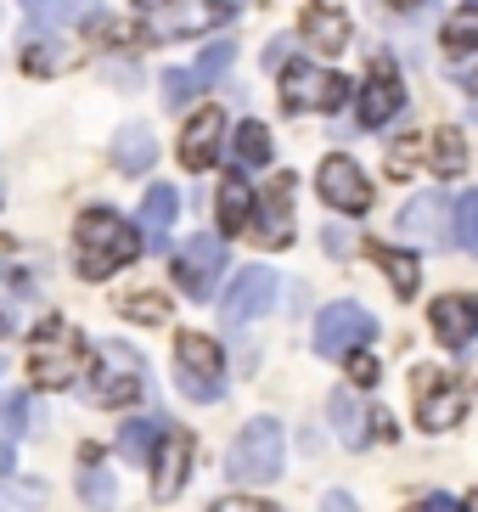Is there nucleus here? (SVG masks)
I'll return each instance as SVG.
<instances>
[{
    "mask_svg": "<svg viewBox=\"0 0 478 512\" xmlns=\"http://www.w3.org/2000/svg\"><path fill=\"white\" fill-rule=\"evenodd\" d=\"M197 91H203V85L192 79V68H186V74H180V68H169V74H164V102L169 107H186Z\"/></svg>",
    "mask_w": 478,
    "mask_h": 512,
    "instance_id": "4c0bfd02",
    "label": "nucleus"
},
{
    "mask_svg": "<svg viewBox=\"0 0 478 512\" xmlns=\"http://www.w3.org/2000/svg\"><path fill=\"white\" fill-rule=\"evenodd\" d=\"M152 439H158V422H152V417L124 422V434H119V456H130V462H147Z\"/></svg>",
    "mask_w": 478,
    "mask_h": 512,
    "instance_id": "2f4dec72",
    "label": "nucleus"
},
{
    "mask_svg": "<svg viewBox=\"0 0 478 512\" xmlns=\"http://www.w3.org/2000/svg\"><path fill=\"white\" fill-rule=\"evenodd\" d=\"M169 0H135V12H164Z\"/></svg>",
    "mask_w": 478,
    "mask_h": 512,
    "instance_id": "c03bdc74",
    "label": "nucleus"
},
{
    "mask_svg": "<svg viewBox=\"0 0 478 512\" xmlns=\"http://www.w3.org/2000/svg\"><path fill=\"white\" fill-rule=\"evenodd\" d=\"M90 29H96L102 46H147V40H152L147 23H96V17H90Z\"/></svg>",
    "mask_w": 478,
    "mask_h": 512,
    "instance_id": "473e14b6",
    "label": "nucleus"
},
{
    "mask_svg": "<svg viewBox=\"0 0 478 512\" xmlns=\"http://www.w3.org/2000/svg\"><path fill=\"white\" fill-rule=\"evenodd\" d=\"M209 512H276L270 501H248V496H231V501H214Z\"/></svg>",
    "mask_w": 478,
    "mask_h": 512,
    "instance_id": "a19ab883",
    "label": "nucleus"
},
{
    "mask_svg": "<svg viewBox=\"0 0 478 512\" xmlns=\"http://www.w3.org/2000/svg\"><path fill=\"white\" fill-rule=\"evenodd\" d=\"M282 102L287 113H338L349 102V79L315 62H282Z\"/></svg>",
    "mask_w": 478,
    "mask_h": 512,
    "instance_id": "20e7f679",
    "label": "nucleus"
},
{
    "mask_svg": "<svg viewBox=\"0 0 478 512\" xmlns=\"http://www.w3.org/2000/svg\"><path fill=\"white\" fill-rule=\"evenodd\" d=\"M231 12H237L231 0H180L169 17H158L152 34H203V29H214V23H225Z\"/></svg>",
    "mask_w": 478,
    "mask_h": 512,
    "instance_id": "a211bd4d",
    "label": "nucleus"
},
{
    "mask_svg": "<svg viewBox=\"0 0 478 512\" xmlns=\"http://www.w3.org/2000/svg\"><path fill=\"white\" fill-rule=\"evenodd\" d=\"M344 361H349V377H355V383H366V389L377 383V361H372V355H360V349H349Z\"/></svg>",
    "mask_w": 478,
    "mask_h": 512,
    "instance_id": "ea45409f",
    "label": "nucleus"
},
{
    "mask_svg": "<svg viewBox=\"0 0 478 512\" xmlns=\"http://www.w3.org/2000/svg\"><path fill=\"white\" fill-rule=\"evenodd\" d=\"M6 467H12V445H6V439H0V473H6Z\"/></svg>",
    "mask_w": 478,
    "mask_h": 512,
    "instance_id": "49530a36",
    "label": "nucleus"
},
{
    "mask_svg": "<svg viewBox=\"0 0 478 512\" xmlns=\"http://www.w3.org/2000/svg\"><path fill=\"white\" fill-rule=\"evenodd\" d=\"M85 372V338H79V327H68V321H40V327L29 332V383L45 394L68 389L74 377Z\"/></svg>",
    "mask_w": 478,
    "mask_h": 512,
    "instance_id": "f03ea898",
    "label": "nucleus"
},
{
    "mask_svg": "<svg viewBox=\"0 0 478 512\" xmlns=\"http://www.w3.org/2000/svg\"><path fill=\"white\" fill-rule=\"evenodd\" d=\"M293 175H276V181L265 186V197H259V214L248 220V237H259L265 248H287L293 242Z\"/></svg>",
    "mask_w": 478,
    "mask_h": 512,
    "instance_id": "ddd939ff",
    "label": "nucleus"
},
{
    "mask_svg": "<svg viewBox=\"0 0 478 512\" xmlns=\"http://www.w3.org/2000/svg\"><path fill=\"white\" fill-rule=\"evenodd\" d=\"M445 51H450V57H467V51H478V0H462V6L450 12V23H445Z\"/></svg>",
    "mask_w": 478,
    "mask_h": 512,
    "instance_id": "bb28decb",
    "label": "nucleus"
},
{
    "mask_svg": "<svg viewBox=\"0 0 478 512\" xmlns=\"http://www.w3.org/2000/svg\"><path fill=\"white\" fill-rule=\"evenodd\" d=\"M0 332H6V321H0Z\"/></svg>",
    "mask_w": 478,
    "mask_h": 512,
    "instance_id": "8fccbe9b",
    "label": "nucleus"
},
{
    "mask_svg": "<svg viewBox=\"0 0 478 512\" xmlns=\"http://www.w3.org/2000/svg\"><path fill=\"white\" fill-rule=\"evenodd\" d=\"M327 512H355V501H349L344 490H332V496H327Z\"/></svg>",
    "mask_w": 478,
    "mask_h": 512,
    "instance_id": "79ce46f5",
    "label": "nucleus"
},
{
    "mask_svg": "<svg viewBox=\"0 0 478 512\" xmlns=\"http://www.w3.org/2000/svg\"><path fill=\"white\" fill-rule=\"evenodd\" d=\"M220 141H225V113H220V107L192 113L186 130H180V164H186V169H209L214 158H220Z\"/></svg>",
    "mask_w": 478,
    "mask_h": 512,
    "instance_id": "f3484780",
    "label": "nucleus"
},
{
    "mask_svg": "<svg viewBox=\"0 0 478 512\" xmlns=\"http://www.w3.org/2000/svg\"><path fill=\"white\" fill-rule=\"evenodd\" d=\"M428 512H456V507H450V496H428Z\"/></svg>",
    "mask_w": 478,
    "mask_h": 512,
    "instance_id": "37998d69",
    "label": "nucleus"
},
{
    "mask_svg": "<svg viewBox=\"0 0 478 512\" xmlns=\"http://www.w3.org/2000/svg\"><path fill=\"white\" fill-rule=\"evenodd\" d=\"M147 389V372H141V355L130 344H102L96 349V366H90V400L96 406H135Z\"/></svg>",
    "mask_w": 478,
    "mask_h": 512,
    "instance_id": "39448f33",
    "label": "nucleus"
},
{
    "mask_svg": "<svg viewBox=\"0 0 478 512\" xmlns=\"http://www.w3.org/2000/svg\"><path fill=\"white\" fill-rule=\"evenodd\" d=\"M456 242H462L467 254H478V186L456 197Z\"/></svg>",
    "mask_w": 478,
    "mask_h": 512,
    "instance_id": "72a5a7b5",
    "label": "nucleus"
},
{
    "mask_svg": "<svg viewBox=\"0 0 478 512\" xmlns=\"http://www.w3.org/2000/svg\"><path fill=\"white\" fill-rule=\"evenodd\" d=\"M462 85H467V91H478V68H462Z\"/></svg>",
    "mask_w": 478,
    "mask_h": 512,
    "instance_id": "a18cd8bd",
    "label": "nucleus"
},
{
    "mask_svg": "<svg viewBox=\"0 0 478 512\" xmlns=\"http://www.w3.org/2000/svg\"><path fill=\"white\" fill-rule=\"evenodd\" d=\"M79 496H85L90 507H119V484H113V473H102L96 462H85V473H79Z\"/></svg>",
    "mask_w": 478,
    "mask_h": 512,
    "instance_id": "c85d7f7f",
    "label": "nucleus"
},
{
    "mask_svg": "<svg viewBox=\"0 0 478 512\" xmlns=\"http://www.w3.org/2000/svg\"><path fill=\"white\" fill-rule=\"evenodd\" d=\"M276 304V271H265V265H248V271L231 276V287H225V321L231 327H248V321H259Z\"/></svg>",
    "mask_w": 478,
    "mask_h": 512,
    "instance_id": "f8f14e48",
    "label": "nucleus"
},
{
    "mask_svg": "<svg viewBox=\"0 0 478 512\" xmlns=\"http://www.w3.org/2000/svg\"><path fill=\"white\" fill-rule=\"evenodd\" d=\"M299 34L310 40L315 51H344L349 46V17L338 12V6H304V17H299Z\"/></svg>",
    "mask_w": 478,
    "mask_h": 512,
    "instance_id": "aec40b11",
    "label": "nucleus"
},
{
    "mask_svg": "<svg viewBox=\"0 0 478 512\" xmlns=\"http://www.w3.org/2000/svg\"><path fill=\"white\" fill-rule=\"evenodd\" d=\"M417 158H422V136H411V147H394L389 152V175H411Z\"/></svg>",
    "mask_w": 478,
    "mask_h": 512,
    "instance_id": "58836bf2",
    "label": "nucleus"
},
{
    "mask_svg": "<svg viewBox=\"0 0 478 512\" xmlns=\"http://www.w3.org/2000/svg\"><path fill=\"white\" fill-rule=\"evenodd\" d=\"M231 152H237V164H248V169L270 164V130H265L259 119L237 124V141H231Z\"/></svg>",
    "mask_w": 478,
    "mask_h": 512,
    "instance_id": "cd10ccee",
    "label": "nucleus"
},
{
    "mask_svg": "<svg viewBox=\"0 0 478 512\" xmlns=\"http://www.w3.org/2000/svg\"><path fill=\"white\" fill-rule=\"evenodd\" d=\"M231 57H237V46H231V40H220V46H209L203 57H197L192 79H197V85H214V79H220L225 68H231Z\"/></svg>",
    "mask_w": 478,
    "mask_h": 512,
    "instance_id": "f704fd0d",
    "label": "nucleus"
},
{
    "mask_svg": "<svg viewBox=\"0 0 478 512\" xmlns=\"http://www.w3.org/2000/svg\"><path fill=\"white\" fill-rule=\"evenodd\" d=\"M428 321H434L439 344L467 349L478 338V299H473V293H445V299L428 304Z\"/></svg>",
    "mask_w": 478,
    "mask_h": 512,
    "instance_id": "2eb2a0df",
    "label": "nucleus"
},
{
    "mask_svg": "<svg viewBox=\"0 0 478 512\" xmlns=\"http://www.w3.org/2000/svg\"><path fill=\"white\" fill-rule=\"evenodd\" d=\"M411 512H428V501H422V507H411Z\"/></svg>",
    "mask_w": 478,
    "mask_h": 512,
    "instance_id": "09e8293b",
    "label": "nucleus"
},
{
    "mask_svg": "<svg viewBox=\"0 0 478 512\" xmlns=\"http://www.w3.org/2000/svg\"><path fill=\"white\" fill-rule=\"evenodd\" d=\"M372 338H377V321H372V310L355 304V299H338L315 316V355H327V361H344L349 349L372 344Z\"/></svg>",
    "mask_w": 478,
    "mask_h": 512,
    "instance_id": "0eeeda50",
    "label": "nucleus"
},
{
    "mask_svg": "<svg viewBox=\"0 0 478 512\" xmlns=\"http://www.w3.org/2000/svg\"><path fill=\"white\" fill-rule=\"evenodd\" d=\"M175 383H180V394H192V400H220L225 394L220 344L203 338V332H180L175 338Z\"/></svg>",
    "mask_w": 478,
    "mask_h": 512,
    "instance_id": "423d86ee",
    "label": "nucleus"
},
{
    "mask_svg": "<svg viewBox=\"0 0 478 512\" xmlns=\"http://www.w3.org/2000/svg\"><path fill=\"white\" fill-rule=\"evenodd\" d=\"M175 214H180V192H175V186H152V192L141 197V237H147V248H164V242H169Z\"/></svg>",
    "mask_w": 478,
    "mask_h": 512,
    "instance_id": "412c9836",
    "label": "nucleus"
},
{
    "mask_svg": "<svg viewBox=\"0 0 478 512\" xmlns=\"http://www.w3.org/2000/svg\"><path fill=\"white\" fill-rule=\"evenodd\" d=\"M141 254V237L135 226H124L113 209H85L74 226V265L85 282H102V276L124 271L130 259Z\"/></svg>",
    "mask_w": 478,
    "mask_h": 512,
    "instance_id": "f257e3e1",
    "label": "nucleus"
},
{
    "mask_svg": "<svg viewBox=\"0 0 478 512\" xmlns=\"http://www.w3.org/2000/svg\"><path fill=\"white\" fill-rule=\"evenodd\" d=\"M467 512H478V496H467Z\"/></svg>",
    "mask_w": 478,
    "mask_h": 512,
    "instance_id": "de8ad7c7",
    "label": "nucleus"
},
{
    "mask_svg": "<svg viewBox=\"0 0 478 512\" xmlns=\"http://www.w3.org/2000/svg\"><path fill=\"white\" fill-rule=\"evenodd\" d=\"M400 107H405L400 74H394V62H389V57H377L372 79H366V91H360V124H366V130H383V124H389Z\"/></svg>",
    "mask_w": 478,
    "mask_h": 512,
    "instance_id": "4468645a",
    "label": "nucleus"
},
{
    "mask_svg": "<svg viewBox=\"0 0 478 512\" xmlns=\"http://www.w3.org/2000/svg\"><path fill=\"white\" fill-rule=\"evenodd\" d=\"M119 316L158 327V321H169V299H164V293H124V299H119Z\"/></svg>",
    "mask_w": 478,
    "mask_h": 512,
    "instance_id": "c756f323",
    "label": "nucleus"
},
{
    "mask_svg": "<svg viewBox=\"0 0 478 512\" xmlns=\"http://www.w3.org/2000/svg\"><path fill=\"white\" fill-rule=\"evenodd\" d=\"M366 254H372V265L383 276H389V287L400 293V299H411L422 287V271H417V259L411 254H400V248H389V242H366Z\"/></svg>",
    "mask_w": 478,
    "mask_h": 512,
    "instance_id": "b1692460",
    "label": "nucleus"
},
{
    "mask_svg": "<svg viewBox=\"0 0 478 512\" xmlns=\"http://www.w3.org/2000/svg\"><path fill=\"white\" fill-rule=\"evenodd\" d=\"M214 214H220L225 237H242V231H248V220H254V192H248V181H242V175H225V181H220Z\"/></svg>",
    "mask_w": 478,
    "mask_h": 512,
    "instance_id": "5701e85b",
    "label": "nucleus"
},
{
    "mask_svg": "<svg viewBox=\"0 0 478 512\" xmlns=\"http://www.w3.org/2000/svg\"><path fill=\"white\" fill-rule=\"evenodd\" d=\"M467 411V383L450 372H417V422L428 434L450 428V422H462Z\"/></svg>",
    "mask_w": 478,
    "mask_h": 512,
    "instance_id": "9d476101",
    "label": "nucleus"
},
{
    "mask_svg": "<svg viewBox=\"0 0 478 512\" xmlns=\"http://www.w3.org/2000/svg\"><path fill=\"white\" fill-rule=\"evenodd\" d=\"M315 186H321V197H327L332 209H344V214H366V209H372V181H366V169H360L355 158H344V152L321 158Z\"/></svg>",
    "mask_w": 478,
    "mask_h": 512,
    "instance_id": "9b49d317",
    "label": "nucleus"
},
{
    "mask_svg": "<svg viewBox=\"0 0 478 512\" xmlns=\"http://www.w3.org/2000/svg\"><path fill=\"white\" fill-rule=\"evenodd\" d=\"M394 231H400L405 242H417V248H445V242H450V192H439V186L417 192L400 209Z\"/></svg>",
    "mask_w": 478,
    "mask_h": 512,
    "instance_id": "6e6552de",
    "label": "nucleus"
},
{
    "mask_svg": "<svg viewBox=\"0 0 478 512\" xmlns=\"http://www.w3.org/2000/svg\"><path fill=\"white\" fill-rule=\"evenodd\" d=\"M152 158H158V141H152L141 124L119 130V141H113V164H119L124 175H141V169H152Z\"/></svg>",
    "mask_w": 478,
    "mask_h": 512,
    "instance_id": "393cba45",
    "label": "nucleus"
},
{
    "mask_svg": "<svg viewBox=\"0 0 478 512\" xmlns=\"http://www.w3.org/2000/svg\"><path fill=\"white\" fill-rule=\"evenodd\" d=\"M40 484H0V512H45Z\"/></svg>",
    "mask_w": 478,
    "mask_h": 512,
    "instance_id": "c9c22d12",
    "label": "nucleus"
},
{
    "mask_svg": "<svg viewBox=\"0 0 478 512\" xmlns=\"http://www.w3.org/2000/svg\"><path fill=\"white\" fill-rule=\"evenodd\" d=\"M17 62H23L29 74H57V68H68V51H57L51 40H23Z\"/></svg>",
    "mask_w": 478,
    "mask_h": 512,
    "instance_id": "7c9ffc66",
    "label": "nucleus"
},
{
    "mask_svg": "<svg viewBox=\"0 0 478 512\" xmlns=\"http://www.w3.org/2000/svg\"><path fill=\"white\" fill-rule=\"evenodd\" d=\"M23 428H29V400H23V394H6V400H0V439L12 445Z\"/></svg>",
    "mask_w": 478,
    "mask_h": 512,
    "instance_id": "e433bc0d",
    "label": "nucleus"
},
{
    "mask_svg": "<svg viewBox=\"0 0 478 512\" xmlns=\"http://www.w3.org/2000/svg\"><path fill=\"white\" fill-rule=\"evenodd\" d=\"M102 0H23V12H29L34 29H85L90 17H96Z\"/></svg>",
    "mask_w": 478,
    "mask_h": 512,
    "instance_id": "6ab92c4d",
    "label": "nucleus"
},
{
    "mask_svg": "<svg viewBox=\"0 0 478 512\" xmlns=\"http://www.w3.org/2000/svg\"><path fill=\"white\" fill-rule=\"evenodd\" d=\"M327 422H332V434L344 439L349 451H360V445L372 439V417H366V406H360L349 389H338V394L327 400Z\"/></svg>",
    "mask_w": 478,
    "mask_h": 512,
    "instance_id": "4be33fe9",
    "label": "nucleus"
},
{
    "mask_svg": "<svg viewBox=\"0 0 478 512\" xmlns=\"http://www.w3.org/2000/svg\"><path fill=\"white\" fill-rule=\"evenodd\" d=\"M192 451H197V439L186 434V428H169V434H164L158 473H152V496H158V501H175L180 490H186V479H192Z\"/></svg>",
    "mask_w": 478,
    "mask_h": 512,
    "instance_id": "dca6fc26",
    "label": "nucleus"
},
{
    "mask_svg": "<svg viewBox=\"0 0 478 512\" xmlns=\"http://www.w3.org/2000/svg\"><path fill=\"white\" fill-rule=\"evenodd\" d=\"M220 271H225V242L220 237H192L175 254V287L186 299H214Z\"/></svg>",
    "mask_w": 478,
    "mask_h": 512,
    "instance_id": "1a4fd4ad",
    "label": "nucleus"
},
{
    "mask_svg": "<svg viewBox=\"0 0 478 512\" xmlns=\"http://www.w3.org/2000/svg\"><path fill=\"white\" fill-rule=\"evenodd\" d=\"M422 141H428L434 175H462V169H467V141H462V130H434V136H422Z\"/></svg>",
    "mask_w": 478,
    "mask_h": 512,
    "instance_id": "a878e982",
    "label": "nucleus"
},
{
    "mask_svg": "<svg viewBox=\"0 0 478 512\" xmlns=\"http://www.w3.org/2000/svg\"><path fill=\"white\" fill-rule=\"evenodd\" d=\"M282 456H287V434L276 417H254L231 439V451H225V473L237 484H270L282 473Z\"/></svg>",
    "mask_w": 478,
    "mask_h": 512,
    "instance_id": "7ed1b4c3",
    "label": "nucleus"
}]
</instances>
